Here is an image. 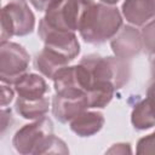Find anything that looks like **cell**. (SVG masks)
Wrapping results in <instances>:
<instances>
[{"mask_svg": "<svg viewBox=\"0 0 155 155\" xmlns=\"http://www.w3.org/2000/svg\"><path fill=\"white\" fill-rule=\"evenodd\" d=\"M50 101L45 96L42 98L36 99H27L17 97L15 103V109L17 114H19L22 117L28 120H39L41 117H45V115L48 111Z\"/></svg>", "mask_w": 155, "mask_h": 155, "instance_id": "15", "label": "cell"}, {"mask_svg": "<svg viewBox=\"0 0 155 155\" xmlns=\"http://www.w3.org/2000/svg\"><path fill=\"white\" fill-rule=\"evenodd\" d=\"M110 47L116 57L128 61L140 53L143 48L142 34L136 27L122 25L110 40Z\"/></svg>", "mask_w": 155, "mask_h": 155, "instance_id": "10", "label": "cell"}, {"mask_svg": "<svg viewBox=\"0 0 155 155\" xmlns=\"http://www.w3.org/2000/svg\"><path fill=\"white\" fill-rule=\"evenodd\" d=\"M136 151L137 154H155V132L140 138Z\"/></svg>", "mask_w": 155, "mask_h": 155, "instance_id": "18", "label": "cell"}, {"mask_svg": "<svg viewBox=\"0 0 155 155\" xmlns=\"http://www.w3.org/2000/svg\"><path fill=\"white\" fill-rule=\"evenodd\" d=\"M56 93L86 94L92 86V78L88 69L79 63L62 68L52 79Z\"/></svg>", "mask_w": 155, "mask_h": 155, "instance_id": "7", "label": "cell"}, {"mask_svg": "<svg viewBox=\"0 0 155 155\" xmlns=\"http://www.w3.org/2000/svg\"><path fill=\"white\" fill-rule=\"evenodd\" d=\"M93 0H56L45 12L41 22L63 31L79 30L82 16Z\"/></svg>", "mask_w": 155, "mask_h": 155, "instance_id": "4", "label": "cell"}, {"mask_svg": "<svg viewBox=\"0 0 155 155\" xmlns=\"http://www.w3.org/2000/svg\"><path fill=\"white\" fill-rule=\"evenodd\" d=\"M144 101H145V103H147V105H148L151 115L155 119V80L149 85V87L147 90V96H145Z\"/></svg>", "mask_w": 155, "mask_h": 155, "instance_id": "20", "label": "cell"}, {"mask_svg": "<svg viewBox=\"0 0 155 155\" xmlns=\"http://www.w3.org/2000/svg\"><path fill=\"white\" fill-rule=\"evenodd\" d=\"M80 63L88 69L92 78V86L104 84L120 90L128 82L131 76L130 63L116 56L102 57L99 54H88L82 57Z\"/></svg>", "mask_w": 155, "mask_h": 155, "instance_id": "3", "label": "cell"}, {"mask_svg": "<svg viewBox=\"0 0 155 155\" xmlns=\"http://www.w3.org/2000/svg\"><path fill=\"white\" fill-rule=\"evenodd\" d=\"M17 153L27 154H68L67 144L53 134V124L48 117H41L19 128L12 139Z\"/></svg>", "mask_w": 155, "mask_h": 155, "instance_id": "1", "label": "cell"}, {"mask_svg": "<svg viewBox=\"0 0 155 155\" xmlns=\"http://www.w3.org/2000/svg\"><path fill=\"white\" fill-rule=\"evenodd\" d=\"M131 154V145L128 143H117L114 144L110 149L107 150V154Z\"/></svg>", "mask_w": 155, "mask_h": 155, "instance_id": "22", "label": "cell"}, {"mask_svg": "<svg viewBox=\"0 0 155 155\" xmlns=\"http://www.w3.org/2000/svg\"><path fill=\"white\" fill-rule=\"evenodd\" d=\"M121 27L122 17L117 7L92 1L82 16L79 33L85 42L101 45L111 40Z\"/></svg>", "mask_w": 155, "mask_h": 155, "instance_id": "2", "label": "cell"}, {"mask_svg": "<svg viewBox=\"0 0 155 155\" xmlns=\"http://www.w3.org/2000/svg\"><path fill=\"white\" fill-rule=\"evenodd\" d=\"M87 109L88 102L86 94L56 93L52 98V114L62 124L70 122Z\"/></svg>", "mask_w": 155, "mask_h": 155, "instance_id": "9", "label": "cell"}, {"mask_svg": "<svg viewBox=\"0 0 155 155\" xmlns=\"http://www.w3.org/2000/svg\"><path fill=\"white\" fill-rule=\"evenodd\" d=\"M13 99V90L11 88V85L1 82V96H0V104L1 107H6L7 104L11 103Z\"/></svg>", "mask_w": 155, "mask_h": 155, "instance_id": "19", "label": "cell"}, {"mask_svg": "<svg viewBox=\"0 0 155 155\" xmlns=\"http://www.w3.org/2000/svg\"><path fill=\"white\" fill-rule=\"evenodd\" d=\"M122 16L133 25H144L155 18V0H125Z\"/></svg>", "mask_w": 155, "mask_h": 155, "instance_id": "11", "label": "cell"}, {"mask_svg": "<svg viewBox=\"0 0 155 155\" xmlns=\"http://www.w3.org/2000/svg\"><path fill=\"white\" fill-rule=\"evenodd\" d=\"M13 86L18 97L27 99L42 98L48 92V86L44 78L33 73H25L15 82Z\"/></svg>", "mask_w": 155, "mask_h": 155, "instance_id": "13", "label": "cell"}, {"mask_svg": "<svg viewBox=\"0 0 155 155\" xmlns=\"http://www.w3.org/2000/svg\"><path fill=\"white\" fill-rule=\"evenodd\" d=\"M29 53L23 46L11 41L0 44V80L1 82L15 85V82L27 73L29 65Z\"/></svg>", "mask_w": 155, "mask_h": 155, "instance_id": "6", "label": "cell"}, {"mask_svg": "<svg viewBox=\"0 0 155 155\" xmlns=\"http://www.w3.org/2000/svg\"><path fill=\"white\" fill-rule=\"evenodd\" d=\"M103 4H107V5H114V4H116L119 0H101Z\"/></svg>", "mask_w": 155, "mask_h": 155, "instance_id": "25", "label": "cell"}, {"mask_svg": "<svg viewBox=\"0 0 155 155\" xmlns=\"http://www.w3.org/2000/svg\"><path fill=\"white\" fill-rule=\"evenodd\" d=\"M131 122L132 126L138 131H144L155 126V119L151 115L144 99L134 104L131 113Z\"/></svg>", "mask_w": 155, "mask_h": 155, "instance_id": "16", "label": "cell"}, {"mask_svg": "<svg viewBox=\"0 0 155 155\" xmlns=\"http://www.w3.org/2000/svg\"><path fill=\"white\" fill-rule=\"evenodd\" d=\"M150 73H151V78L153 80H155V57L151 59L150 62Z\"/></svg>", "mask_w": 155, "mask_h": 155, "instance_id": "24", "label": "cell"}, {"mask_svg": "<svg viewBox=\"0 0 155 155\" xmlns=\"http://www.w3.org/2000/svg\"><path fill=\"white\" fill-rule=\"evenodd\" d=\"M35 17L25 0H13L1 10V41L33 31Z\"/></svg>", "mask_w": 155, "mask_h": 155, "instance_id": "5", "label": "cell"}, {"mask_svg": "<svg viewBox=\"0 0 155 155\" xmlns=\"http://www.w3.org/2000/svg\"><path fill=\"white\" fill-rule=\"evenodd\" d=\"M68 63L70 62L64 56L45 46L34 58L35 69L39 70L44 76L48 79H53L54 75L62 68L68 65Z\"/></svg>", "mask_w": 155, "mask_h": 155, "instance_id": "12", "label": "cell"}, {"mask_svg": "<svg viewBox=\"0 0 155 155\" xmlns=\"http://www.w3.org/2000/svg\"><path fill=\"white\" fill-rule=\"evenodd\" d=\"M143 48L149 54H155V19L149 21L143 27L142 31Z\"/></svg>", "mask_w": 155, "mask_h": 155, "instance_id": "17", "label": "cell"}, {"mask_svg": "<svg viewBox=\"0 0 155 155\" xmlns=\"http://www.w3.org/2000/svg\"><path fill=\"white\" fill-rule=\"evenodd\" d=\"M38 34L44 41L45 47H48L62 56L69 62L74 61L80 53V44L74 31H63L47 27L41 21L39 22Z\"/></svg>", "mask_w": 155, "mask_h": 155, "instance_id": "8", "label": "cell"}, {"mask_svg": "<svg viewBox=\"0 0 155 155\" xmlns=\"http://www.w3.org/2000/svg\"><path fill=\"white\" fill-rule=\"evenodd\" d=\"M56 0H29V2L40 12H46V10Z\"/></svg>", "mask_w": 155, "mask_h": 155, "instance_id": "23", "label": "cell"}, {"mask_svg": "<svg viewBox=\"0 0 155 155\" xmlns=\"http://www.w3.org/2000/svg\"><path fill=\"white\" fill-rule=\"evenodd\" d=\"M104 116L99 111H82L70 121V130L79 137H91L104 126Z\"/></svg>", "mask_w": 155, "mask_h": 155, "instance_id": "14", "label": "cell"}, {"mask_svg": "<svg viewBox=\"0 0 155 155\" xmlns=\"http://www.w3.org/2000/svg\"><path fill=\"white\" fill-rule=\"evenodd\" d=\"M13 122V119H12V114H11V110L10 109H6L5 107L1 109V133L4 134L6 128L8 126H11V124Z\"/></svg>", "mask_w": 155, "mask_h": 155, "instance_id": "21", "label": "cell"}]
</instances>
